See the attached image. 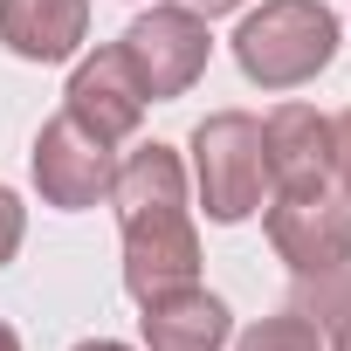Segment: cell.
Instances as JSON below:
<instances>
[{"label": "cell", "mask_w": 351, "mask_h": 351, "mask_svg": "<svg viewBox=\"0 0 351 351\" xmlns=\"http://www.w3.org/2000/svg\"><path fill=\"white\" fill-rule=\"evenodd\" d=\"M117 228H124V289L145 303L158 289L200 282V228L186 207V165L172 145H138L117 158Z\"/></svg>", "instance_id": "6da1fadb"}, {"label": "cell", "mask_w": 351, "mask_h": 351, "mask_svg": "<svg viewBox=\"0 0 351 351\" xmlns=\"http://www.w3.org/2000/svg\"><path fill=\"white\" fill-rule=\"evenodd\" d=\"M337 56V14L330 0H262L234 28V62L262 90H303Z\"/></svg>", "instance_id": "7a4b0ae2"}, {"label": "cell", "mask_w": 351, "mask_h": 351, "mask_svg": "<svg viewBox=\"0 0 351 351\" xmlns=\"http://www.w3.org/2000/svg\"><path fill=\"white\" fill-rule=\"evenodd\" d=\"M193 186H200V207L207 221L234 228L248 214H262L269 200V158H262V117L248 110H214L193 124Z\"/></svg>", "instance_id": "3957f363"}, {"label": "cell", "mask_w": 351, "mask_h": 351, "mask_svg": "<svg viewBox=\"0 0 351 351\" xmlns=\"http://www.w3.org/2000/svg\"><path fill=\"white\" fill-rule=\"evenodd\" d=\"M262 228H269V248L289 262V276H324V269L351 262V200L330 180L269 186Z\"/></svg>", "instance_id": "277c9868"}, {"label": "cell", "mask_w": 351, "mask_h": 351, "mask_svg": "<svg viewBox=\"0 0 351 351\" xmlns=\"http://www.w3.org/2000/svg\"><path fill=\"white\" fill-rule=\"evenodd\" d=\"M117 49H124L138 90H145L152 104H165V97H186V90L207 76L214 35H207V14H193V8H158V0H152V14H138Z\"/></svg>", "instance_id": "5b68a950"}, {"label": "cell", "mask_w": 351, "mask_h": 351, "mask_svg": "<svg viewBox=\"0 0 351 351\" xmlns=\"http://www.w3.org/2000/svg\"><path fill=\"white\" fill-rule=\"evenodd\" d=\"M117 180V145H104L97 131H83L69 110H56L35 131V193L62 214H83L97 200H110Z\"/></svg>", "instance_id": "8992f818"}, {"label": "cell", "mask_w": 351, "mask_h": 351, "mask_svg": "<svg viewBox=\"0 0 351 351\" xmlns=\"http://www.w3.org/2000/svg\"><path fill=\"white\" fill-rule=\"evenodd\" d=\"M62 97H69L62 110H69L83 131H97L104 145H124V138L145 124V104H152V97L138 90V76H131V62H124V49H117V42H110V49H97V56H83Z\"/></svg>", "instance_id": "52a82bcc"}, {"label": "cell", "mask_w": 351, "mask_h": 351, "mask_svg": "<svg viewBox=\"0 0 351 351\" xmlns=\"http://www.w3.org/2000/svg\"><path fill=\"white\" fill-rule=\"evenodd\" d=\"M138 310H145V317H138V330H145V344H152V351H221V344L234 337L228 303H221L214 289H200V282L158 289V296H145Z\"/></svg>", "instance_id": "ba28073f"}, {"label": "cell", "mask_w": 351, "mask_h": 351, "mask_svg": "<svg viewBox=\"0 0 351 351\" xmlns=\"http://www.w3.org/2000/svg\"><path fill=\"white\" fill-rule=\"evenodd\" d=\"M90 35V0H0V49L21 62H69Z\"/></svg>", "instance_id": "9c48e42d"}, {"label": "cell", "mask_w": 351, "mask_h": 351, "mask_svg": "<svg viewBox=\"0 0 351 351\" xmlns=\"http://www.w3.org/2000/svg\"><path fill=\"white\" fill-rule=\"evenodd\" d=\"M262 158H269V186L330 180V117L317 104H276L262 117Z\"/></svg>", "instance_id": "30bf717a"}, {"label": "cell", "mask_w": 351, "mask_h": 351, "mask_svg": "<svg viewBox=\"0 0 351 351\" xmlns=\"http://www.w3.org/2000/svg\"><path fill=\"white\" fill-rule=\"evenodd\" d=\"M234 351H324V330L303 317V310H276L262 324H248L234 337Z\"/></svg>", "instance_id": "8fae6325"}, {"label": "cell", "mask_w": 351, "mask_h": 351, "mask_svg": "<svg viewBox=\"0 0 351 351\" xmlns=\"http://www.w3.org/2000/svg\"><path fill=\"white\" fill-rule=\"evenodd\" d=\"M21 234H28V207H21L14 186H0V269L21 255Z\"/></svg>", "instance_id": "7c38bea8"}, {"label": "cell", "mask_w": 351, "mask_h": 351, "mask_svg": "<svg viewBox=\"0 0 351 351\" xmlns=\"http://www.w3.org/2000/svg\"><path fill=\"white\" fill-rule=\"evenodd\" d=\"M330 186L351 200V110L330 117Z\"/></svg>", "instance_id": "4fadbf2b"}, {"label": "cell", "mask_w": 351, "mask_h": 351, "mask_svg": "<svg viewBox=\"0 0 351 351\" xmlns=\"http://www.w3.org/2000/svg\"><path fill=\"white\" fill-rule=\"evenodd\" d=\"M324 351H351V317H344V324H330V330H324Z\"/></svg>", "instance_id": "5bb4252c"}, {"label": "cell", "mask_w": 351, "mask_h": 351, "mask_svg": "<svg viewBox=\"0 0 351 351\" xmlns=\"http://www.w3.org/2000/svg\"><path fill=\"white\" fill-rule=\"evenodd\" d=\"M186 8H193V14H207V21H214V14H234V8H241V0H186Z\"/></svg>", "instance_id": "9a60e30c"}, {"label": "cell", "mask_w": 351, "mask_h": 351, "mask_svg": "<svg viewBox=\"0 0 351 351\" xmlns=\"http://www.w3.org/2000/svg\"><path fill=\"white\" fill-rule=\"evenodd\" d=\"M76 351H131V344H117V337H83Z\"/></svg>", "instance_id": "2e32d148"}, {"label": "cell", "mask_w": 351, "mask_h": 351, "mask_svg": "<svg viewBox=\"0 0 351 351\" xmlns=\"http://www.w3.org/2000/svg\"><path fill=\"white\" fill-rule=\"evenodd\" d=\"M0 351H21V337H14V330H8V324H0Z\"/></svg>", "instance_id": "e0dca14e"}]
</instances>
